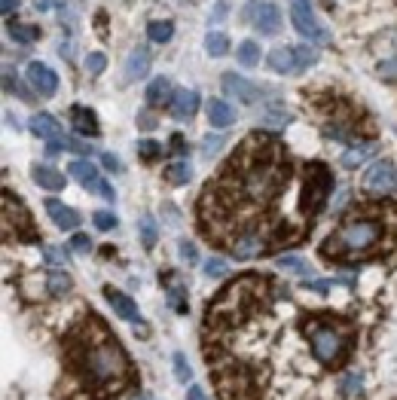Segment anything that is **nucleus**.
Listing matches in <instances>:
<instances>
[{"mask_svg": "<svg viewBox=\"0 0 397 400\" xmlns=\"http://www.w3.org/2000/svg\"><path fill=\"white\" fill-rule=\"evenodd\" d=\"M64 364H68V376L83 385L89 400L114 397L132 379V364L123 346L110 337L98 318H89V327L80 324V330L68 339Z\"/></svg>", "mask_w": 397, "mask_h": 400, "instance_id": "1", "label": "nucleus"}, {"mask_svg": "<svg viewBox=\"0 0 397 400\" xmlns=\"http://www.w3.org/2000/svg\"><path fill=\"white\" fill-rule=\"evenodd\" d=\"M385 236V226L379 217H358L348 220L343 229H336V236L324 241V257H361L379 248V241Z\"/></svg>", "mask_w": 397, "mask_h": 400, "instance_id": "2", "label": "nucleus"}, {"mask_svg": "<svg viewBox=\"0 0 397 400\" xmlns=\"http://www.w3.org/2000/svg\"><path fill=\"white\" fill-rule=\"evenodd\" d=\"M309 333V346L315 351V358L324 367H339L346 364L348 349H352V333L343 327H334L330 321H309L306 324Z\"/></svg>", "mask_w": 397, "mask_h": 400, "instance_id": "3", "label": "nucleus"}, {"mask_svg": "<svg viewBox=\"0 0 397 400\" xmlns=\"http://www.w3.org/2000/svg\"><path fill=\"white\" fill-rule=\"evenodd\" d=\"M334 193V174L327 165L321 162H309L306 165V181H303V196H300V208L306 217H318L324 211V205Z\"/></svg>", "mask_w": 397, "mask_h": 400, "instance_id": "4", "label": "nucleus"}, {"mask_svg": "<svg viewBox=\"0 0 397 400\" xmlns=\"http://www.w3.org/2000/svg\"><path fill=\"white\" fill-rule=\"evenodd\" d=\"M291 22L306 43H315V46L330 43V31L315 18V9H312L309 0H291Z\"/></svg>", "mask_w": 397, "mask_h": 400, "instance_id": "5", "label": "nucleus"}, {"mask_svg": "<svg viewBox=\"0 0 397 400\" xmlns=\"http://www.w3.org/2000/svg\"><path fill=\"white\" fill-rule=\"evenodd\" d=\"M245 18L266 37H275L281 31V9L272 0H251L245 6Z\"/></svg>", "mask_w": 397, "mask_h": 400, "instance_id": "6", "label": "nucleus"}, {"mask_svg": "<svg viewBox=\"0 0 397 400\" xmlns=\"http://www.w3.org/2000/svg\"><path fill=\"white\" fill-rule=\"evenodd\" d=\"M364 187L376 193V196H389V193H397V169L391 162L379 159L376 165H370V171L364 174Z\"/></svg>", "mask_w": 397, "mask_h": 400, "instance_id": "7", "label": "nucleus"}, {"mask_svg": "<svg viewBox=\"0 0 397 400\" xmlns=\"http://www.w3.org/2000/svg\"><path fill=\"white\" fill-rule=\"evenodd\" d=\"M25 77H28V83H31V89L43 98H52L55 92H59V77H55V71L43 61H28Z\"/></svg>", "mask_w": 397, "mask_h": 400, "instance_id": "8", "label": "nucleus"}, {"mask_svg": "<svg viewBox=\"0 0 397 400\" xmlns=\"http://www.w3.org/2000/svg\"><path fill=\"white\" fill-rule=\"evenodd\" d=\"M269 248V241L260 229H245L233 238V257L236 260H251V257H260L263 250Z\"/></svg>", "mask_w": 397, "mask_h": 400, "instance_id": "9", "label": "nucleus"}, {"mask_svg": "<svg viewBox=\"0 0 397 400\" xmlns=\"http://www.w3.org/2000/svg\"><path fill=\"white\" fill-rule=\"evenodd\" d=\"M224 92L229 98L242 101V104H254L257 98H260V89H257V83L238 77V73H224Z\"/></svg>", "mask_w": 397, "mask_h": 400, "instance_id": "10", "label": "nucleus"}, {"mask_svg": "<svg viewBox=\"0 0 397 400\" xmlns=\"http://www.w3.org/2000/svg\"><path fill=\"white\" fill-rule=\"evenodd\" d=\"M196 110H199V92H193V89L174 92V98L169 104L171 119H178V123H190V119L196 116Z\"/></svg>", "mask_w": 397, "mask_h": 400, "instance_id": "11", "label": "nucleus"}, {"mask_svg": "<svg viewBox=\"0 0 397 400\" xmlns=\"http://www.w3.org/2000/svg\"><path fill=\"white\" fill-rule=\"evenodd\" d=\"M150 64H153V59H150V49H147V46H135V49L128 52V59H126L123 77H126L128 83L144 80L147 73H150Z\"/></svg>", "mask_w": 397, "mask_h": 400, "instance_id": "12", "label": "nucleus"}, {"mask_svg": "<svg viewBox=\"0 0 397 400\" xmlns=\"http://www.w3.org/2000/svg\"><path fill=\"white\" fill-rule=\"evenodd\" d=\"M104 296H107V303H110V309H114L123 321H141V312H138V305L132 296H126L123 291H116V287H104Z\"/></svg>", "mask_w": 397, "mask_h": 400, "instance_id": "13", "label": "nucleus"}, {"mask_svg": "<svg viewBox=\"0 0 397 400\" xmlns=\"http://www.w3.org/2000/svg\"><path fill=\"white\" fill-rule=\"evenodd\" d=\"M43 205H46V214H49V220H52L59 229L71 232V229L80 226V214L73 211V208H68V205H61L59 199H46Z\"/></svg>", "mask_w": 397, "mask_h": 400, "instance_id": "14", "label": "nucleus"}, {"mask_svg": "<svg viewBox=\"0 0 397 400\" xmlns=\"http://www.w3.org/2000/svg\"><path fill=\"white\" fill-rule=\"evenodd\" d=\"M71 123H73V132L83 135V138H98V135H101L98 116L92 114L89 107H83V104H73V110H71Z\"/></svg>", "mask_w": 397, "mask_h": 400, "instance_id": "15", "label": "nucleus"}, {"mask_svg": "<svg viewBox=\"0 0 397 400\" xmlns=\"http://www.w3.org/2000/svg\"><path fill=\"white\" fill-rule=\"evenodd\" d=\"M28 128H31V135L43 138L46 144L55 141V138H61V126H59V119L49 116V114H34L31 119H28Z\"/></svg>", "mask_w": 397, "mask_h": 400, "instance_id": "16", "label": "nucleus"}, {"mask_svg": "<svg viewBox=\"0 0 397 400\" xmlns=\"http://www.w3.org/2000/svg\"><path fill=\"white\" fill-rule=\"evenodd\" d=\"M68 171H71L73 178H77L89 193H98L101 178H98V169H95V165H92L89 159H73V162L68 165Z\"/></svg>", "mask_w": 397, "mask_h": 400, "instance_id": "17", "label": "nucleus"}, {"mask_svg": "<svg viewBox=\"0 0 397 400\" xmlns=\"http://www.w3.org/2000/svg\"><path fill=\"white\" fill-rule=\"evenodd\" d=\"M208 123L217 126V128L233 126V123H236L233 104H229V101H224V98H211V101H208Z\"/></svg>", "mask_w": 397, "mask_h": 400, "instance_id": "18", "label": "nucleus"}, {"mask_svg": "<svg viewBox=\"0 0 397 400\" xmlns=\"http://www.w3.org/2000/svg\"><path fill=\"white\" fill-rule=\"evenodd\" d=\"M31 178L40 183L43 190H49V193H61L64 183H68V181L61 178V171L49 169V165H34V169H31Z\"/></svg>", "mask_w": 397, "mask_h": 400, "instance_id": "19", "label": "nucleus"}, {"mask_svg": "<svg viewBox=\"0 0 397 400\" xmlns=\"http://www.w3.org/2000/svg\"><path fill=\"white\" fill-rule=\"evenodd\" d=\"M171 83L169 77H156L150 80V86H147V104L150 107H162V104H171Z\"/></svg>", "mask_w": 397, "mask_h": 400, "instance_id": "20", "label": "nucleus"}, {"mask_svg": "<svg viewBox=\"0 0 397 400\" xmlns=\"http://www.w3.org/2000/svg\"><path fill=\"white\" fill-rule=\"evenodd\" d=\"M269 71L275 73H291V71H297V59H293V49L291 46H279V49H272L269 52Z\"/></svg>", "mask_w": 397, "mask_h": 400, "instance_id": "21", "label": "nucleus"}, {"mask_svg": "<svg viewBox=\"0 0 397 400\" xmlns=\"http://www.w3.org/2000/svg\"><path fill=\"white\" fill-rule=\"evenodd\" d=\"M376 150H379V144H373V141H367V144H352V147L346 150V156H343V165H346V169H358V165H364Z\"/></svg>", "mask_w": 397, "mask_h": 400, "instance_id": "22", "label": "nucleus"}, {"mask_svg": "<svg viewBox=\"0 0 397 400\" xmlns=\"http://www.w3.org/2000/svg\"><path fill=\"white\" fill-rule=\"evenodd\" d=\"M193 178V165L187 159H178V162H171L169 169H165V181L171 183V187H183Z\"/></svg>", "mask_w": 397, "mask_h": 400, "instance_id": "23", "label": "nucleus"}, {"mask_svg": "<svg viewBox=\"0 0 397 400\" xmlns=\"http://www.w3.org/2000/svg\"><path fill=\"white\" fill-rule=\"evenodd\" d=\"M61 150H71V153H89V144L86 141H73V138H55V141L46 144V156H55Z\"/></svg>", "mask_w": 397, "mask_h": 400, "instance_id": "24", "label": "nucleus"}, {"mask_svg": "<svg viewBox=\"0 0 397 400\" xmlns=\"http://www.w3.org/2000/svg\"><path fill=\"white\" fill-rule=\"evenodd\" d=\"M260 46H257V40H245V43H238V49H236V59L242 68H257V61H260Z\"/></svg>", "mask_w": 397, "mask_h": 400, "instance_id": "25", "label": "nucleus"}, {"mask_svg": "<svg viewBox=\"0 0 397 400\" xmlns=\"http://www.w3.org/2000/svg\"><path fill=\"white\" fill-rule=\"evenodd\" d=\"M205 52L211 55V59H220V55L229 52V37L224 31H211L205 34Z\"/></svg>", "mask_w": 397, "mask_h": 400, "instance_id": "26", "label": "nucleus"}, {"mask_svg": "<svg viewBox=\"0 0 397 400\" xmlns=\"http://www.w3.org/2000/svg\"><path fill=\"white\" fill-rule=\"evenodd\" d=\"M6 34L13 37L16 43H22V46L34 43L37 37H40V31H37V28H31V25H22V22H9V25H6Z\"/></svg>", "mask_w": 397, "mask_h": 400, "instance_id": "27", "label": "nucleus"}, {"mask_svg": "<svg viewBox=\"0 0 397 400\" xmlns=\"http://www.w3.org/2000/svg\"><path fill=\"white\" fill-rule=\"evenodd\" d=\"M263 126H272V128H281V126H288L291 123V114L288 110H281V104H269L263 110Z\"/></svg>", "mask_w": 397, "mask_h": 400, "instance_id": "28", "label": "nucleus"}, {"mask_svg": "<svg viewBox=\"0 0 397 400\" xmlns=\"http://www.w3.org/2000/svg\"><path fill=\"white\" fill-rule=\"evenodd\" d=\"M293 59H297V71H309V68H315V61H318V52L312 49V46H297L293 49Z\"/></svg>", "mask_w": 397, "mask_h": 400, "instance_id": "29", "label": "nucleus"}, {"mask_svg": "<svg viewBox=\"0 0 397 400\" xmlns=\"http://www.w3.org/2000/svg\"><path fill=\"white\" fill-rule=\"evenodd\" d=\"M147 34H150L153 43H169L171 34H174V25H171V22H150Z\"/></svg>", "mask_w": 397, "mask_h": 400, "instance_id": "30", "label": "nucleus"}, {"mask_svg": "<svg viewBox=\"0 0 397 400\" xmlns=\"http://www.w3.org/2000/svg\"><path fill=\"white\" fill-rule=\"evenodd\" d=\"M46 284H49V293L52 296H61L71 291V275L68 272H52L49 278H46Z\"/></svg>", "mask_w": 397, "mask_h": 400, "instance_id": "31", "label": "nucleus"}, {"mask_svg": "<svg viewBox=\"0 0 397 400\" xmlns=\"http://www.w3.org/2000/svg\"><path fill=\"white\" fill-rule=\"evenodd\" d=\"M165 287H169V303H171V309L183 315V312H187V291H183L181 284H171V281L165 284Z\"/></svg>", "mask_w": 397, "mask_h": 400, "instance_id": "32", "label": "nucleus"}, {"mask_svg": "<svg viewBox=\"0 0 397 400\" xmlns=\"http://www.w3.org/2000/svg\"><path fill=\"white\" fill-rule=\"evenodd\" d=\"M138 229H141V241H144V248H153L156 245V223L150 214H144L141 223H138Z\"/></svg>", "mask_w": 397, "mask_h": 400, "instance_id": "33", "label": "nucleus"}, {"mask_svg": "<svg viewBox=\"0 0 397 400\" xmlns=\"http://www.w3.org/2000/svg\"><path fill=\"white\" fill-rule=\"evenodd\" d=\"M279 266L281 269H293V272H300V275H315V269H312L306 260H300V257H279Z\"/></svg>", "mask_w": 397, "mask_h": 400, "instance_id": "34", "label": "nucleus"}, {"mask_svg": "<svg viewBox=\"0 0 397 400\" xmlns=\"http://www.w3.org/2000/svg\"><path fill=\"white\" fill-rule=\"evenodd\" d=\"M92 223H95L101 232H110V229L119 226V220H116L114 211H95V214H92Z\"/></svg>", "mask_w": 397, "mask_h": 400, "instance_id": "35", "label": "nucleus"}, {"mask_svg": "<svg viewBox=\"0 0 397 400\" xmlns=\"http://www.w3.org/2000/svg\"><path fill=\"white\" fill-rule=\"evenodd\" d=\"M205 275H208V278H226V275H229V266H226V260H220V257H211L208 263H205Z\"/></svg>", "mask_w": 397, "mask_h": 400, "instance_id": "36", "label": "nucleus"}, {"mask_svg": "<svg viewBox=\"0 0 397 400\" xmlns=\"http://www.w3.org/2000/svg\"><path fill=\"white\" fill-rule=\"evenodd\" d=\"M171 364H174V376H178V382H190V379H193V370H190L187 360H183L181 351L171 358Z\"/></svg>", "mask_w": 397, "mask_h": 400, "instance_id": "37", "label": "nucleus"}, {"mask_svg": "<svg viewBox=\"0 0 397 400\" xmlns=\"http://www.w3.org/2000/svg\"><path fill=\"white\" fill-rule=\"evenodd\" d=\"M224 144H226V141H224L220 135H205V138H202V153H205V156H217Z\"/></svg>", "mask_w": 397, "mask_h": 400, "instance_id": "38", "label": "nucleus"}, {"mask_svg": "<svg viewBox=\"0 0 397 400\" xmlns=\"http://www.w3.org/2000/svg\"><path fill=\"white\" fill-rule=\"evenodd\" d=\"M138 153H141L147 162H153V159H159V156H162V147L156 141H141V144H138Z\"/></svg>", "mask_w": 397, "mask_h": 400, "instance_id": "39", "label": "nucleus"}, {"mask_svg": "<svg viewBox=\"0 0 397 400\" xmlns=\"http://www.w3.org/2000/svg\"><path fill=\"white\" fill-rule=\"evenodd\" d=\"M104 64H107V59H104L101 52L86 55V71H89V73H101V71H104Z\"/></svg>", "mask_w": 397, "mask_h": 400, "instance_id": "40", "label": "nucleus"}, {"mask_svg": "<svg viewBox=\"0 0 397 400\" xmlns=\"http://www.w3.org/2000/svg\"><path fill=\"white\" fill-rule=\"evenodd\" d=\"M71 248H73V250H80V254H89V250H92V241H89V236L77 232V236L71 238Z\"/></svg>", "mask_w": 397, "mask_h": 400, "instance_id": "41", "label": "nucleus"}, {"mask_svg": "<svg viewBox=\"0 0 397 400\" xmlns=\"http://www.w3.org/2000/svg\"><path fill=\"white\" fill-rule=\"evenodd\" d=\"M46 260H49V263H55V266H64V263H68V254H64V250L61 248H46Z\"/></svg>", "mask_w": 397, "mask_h": 400, "instance_id": "42", "label": "nucleus"}, {"mask_svg": "<svg viewBox=\"0 0 397 400\" xmlns=\"http://www.w3.org/2000/svg\"><path fill=\"white\" fill-rule=\"evenodd\" d=\"M181 257L193 266V263H196V245H193V241H181Z\"/></svg>", "mask_w": 397, "mask_h": 400, "instance_id": "43", "label": "nucleus"}, {"mask_svg": "<svg viewBox=\"0 0 397 400\" xmlns=\"http://www.w3.org/2000/svg\"><path fill=\"white\" fill-rule=\"evenodd\" d=\"M224 18H226V0H217L214 13H211V22H224Z\"/></svg>", "mask_w": 397, "mask_h": 400, "instance_id": "44", "label": "nucleus"}, {"mask_svg": "<svg viewBox=\"0 0 397 400\" xmlns=\"http://www.w3.org/2000/svg\"><path fill=\"white\" fill-rule=\"evenodd\" d=\"M101 162H104V169H107V171H119V169H123L114 153H104V156H101Z\"/></svg>", "mask_w": 397, "mask_h": 400, "instance_id": "45", "label": "nucleus"}, {"mask_svg": "<svg viewBox=\"0 0 397 400\" xmlns=\"http://www.w3.org/2000/svg\"><path fill=\"white\" fill-rule=\"evenodd\" d=\"M98 193H101V196H104L107 202H114V199H116V190H114V187H110V183H107V181H101V183H98Z\"/></svg>", "mask_w": 397, "mask_h": 400, "instance_id": "46", "label": "nucleus"}, {"mask_svg": "<svg viewBox=\"0 0 397 400\" xmlns=\"http://www.w3.org/2000/svg\"><path fill=\"white\" fill-rule=\"evenodd\" d=\"M18 9V0H0V13L4 16H13Z\"/></svg>", "mask_w": 397, "mask_h": 400, "instance_id": "47", "label": "nucleus"}, {"mask_svg": "<svg viewBox=\"0 0 397 400\" xmlns=\"http://www.w3.org/2000/svg\"><path fill=\"white\" fill-rule=\"evenodd\" d=\"M171 150H174V153H187V141H183L181 135H174V138H171Z\"/></svg>", "mask_w": 397, "mask_h": 400, "instance_id": "48", "label": "nucleus"}, {"mask_svg": "<svg viewBox=\"0 0 397 400\" xmlns=\"http://www.w3.org/2000/svg\"><path fill=\"white\" fill-rule=\"evenodd\" d=\"M346 392H348V394H352V392H361V379H358V376H348V379H346Z\"/></svg>", "mask_w": 397, "mask_h": 400, "instance_id": "49", "label": "nucleus"}, {"mask_svg": "<svg viewBox=\"0 0 397 400\" xmlns=\"http://www.w3.org/2000/svg\"><path fill=\"white\" fill-rule=\"evenodd\" d=\"M187 400H205V392H202V388H196V385H193L190 392H187Z\"/></svg>", "mask_w": 397, "mask_h": 400, "instance_id": "50", "label": "nucleus"}, {"mask_svg": "<svg viewBox=\"0 0 397 400\" xmlns=\"http://www.w3.org/2000/svg\"><path fill=\"white\" fill-rule=\"evenodd\" d=\"M37 6H40V9H49V6H52V0H37Z\"/></svg>", "mask_w": 397, "mask_h": 400, "instance_id": "51", "label": "nucleus"}, {"mask_svg": "<svg viewBox=\"0 0 397 400\" xmlns=\"http://www.w3.org/2000/svg\"><path fill=\"white\" fill-rule=\"evenodd\" d=\"M138 400H147V397H138Z\"/></svg>", "mask_w": 397, "mask_h": 400, "instance_id": "52", "label": "nucleus"}]
</instances>
